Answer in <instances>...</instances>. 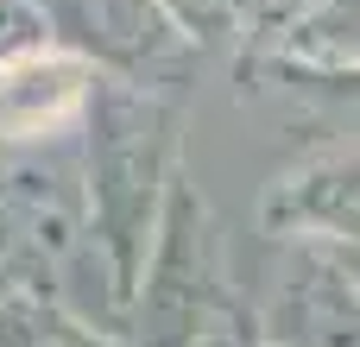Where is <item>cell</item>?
Wrapping results in <instances>:
<instances>
[{
  "label": "cell",
  "instance_id": "3",
  "mask_svg": "<svg viewBox=\"0 0 360 347\" xmlns=\"http://www.w3.org/2000/svg\"><path fill=\"white\" fill-rule=\"evenodd\" d=\"M108 70L70 44H32L0 63V145H51L63 126H82L95 82Z\"/></svg>",
  "mask_w": 360,
  "mask_h": 347
},
{
  "label": "cell",
  "instance_id": "1",
  "mask_svg": "<svg viewBox=\"0 0 360 347\" xmlns=\"http://www.w3.org/2000/svg\"><path fill=\"white\" fill-rule=\"evenodd\" d=\"M177 164V95L101 76L82 114V196L120 272H133L146 259V240H158Z\"/></svg>",
  "mask_w": 360,
  "mask_h": 347
},
{
  "label": "cell",
  "instance_id": "8",
  "mask_svg": "<svg viewBox=\"0 0 360 347\" xmlns=\"http://www.w3.org/2000/svg\"><path fill=\"white\" fill-rule=\"evenodd\" d=\"M32 44H57L51 25H44V13L32 0H0V63L19 57V51H32Z\"/></svg>",
  "mask_w": 360,
  "mask_h": 347
},
{
  "label": "cell",
  "instance_id": "7",
  "mask_svg": "<svg viewBox=\"0 0 360 347\" xmlns=\"http://www.w3.org/2000/svg\"><path fill=\"white\" fill-rule=\"evenodd\" d=\"M310 6H316V0H247V44H240V57L278 51V38H285Z\"/></svg>",
  "mask_w": 360,
  "mask_h": 347
},
{
  "label": "cell",
  "instance_id": "6",
  "mask_svg": "<svg viewBox=\"0 0 360 347\" xmlns=\"http://www.w3.org/2000/svg\"><path fill=\"white\" fill-rule=\"evenodd\" d=\"M158 13L196 51H240L247 44V0H158Z\"/></svg>",
  "mask_w": 360,
  "mask_h": 347
},
{
  "label": "cell",
  "instance_id": "5",
  "mask_svg": "<svg viewBox=\"0 0 360 347\" xmlns=\"http://www.w3.org/2000/svg\"><path fill=\"white\" fill-rule=\"evenodd\" d=\"M259 57H285L297 70H360V0H316L278 38V51Z\"/></svg>",
  "mask_w": 360,
  "mask_h": 347
},
{
  "label": "cell",
  "instance_id": "4",
  "mask_svg": "<svg viewBox=\"0 0 360 347\" xmlns=\"http://www.w3.org/2000/svg\"><path fill=\"white\" fill-rule=\"evenodd\" d=\"M259 221L285 240H348L360 247V145H329L272 177Z\"/></svg>",
  "mask_w": 360,
  "mask_h": 347
},
{
  "label": "cell",
  "instance_id": "2",
  "mask_svg": "<svg viewBox=\"0 0 360 347\" xmlns=\"http://www.w3.org/2000/svg\"><path fill=\"white\" fill-rule=\"evenodd\" d=\"M51 25L57 44L95 57L108 76L146 82V89H171L196 70V44L158 13V0H32Z\"/></svg>",
  "mask_w": 360,
  "mask_h": 347
}]
</instances>
